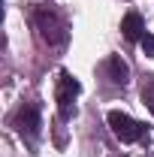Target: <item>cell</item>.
<instances>
[{"label":"cell","instance_id":"cell-2","mask_svg":"<svg viewBox=\"0 0 154 157\" xmlns=\"http://www.w3.org/2000/svg\"><path fill=\"white\" fill-rule=\"evenodd\" d=\"M106 121H109L112 133H115L121 142H136V139H142V133H145V127H142L139 121H133L127 112H118V109H112V112L106 115Z\"/></svg>","mask_w":154,"mask_h":157},{"label":"cell","instance_id":"cell-7","mask_svg":"<svg viewBox=\"0 0 154 157\" xmlns=\"http://www.w3.org/2000/svg\"><path fill=\"white\" fill-rule=\"evenodd\" d=\"M142 100H145V106L151 109V115H154V78H145V88H142Z\"/></svg>","mask_w":154,"mask_h":157},{"label":"cell","instance_id":"cell-5","mask_svg":"<svg viewBox=\"0 0 154 157\" xmlns=\"http://www.w3.org/2000/svg\"><path fill=\"white\" fill-rule=\"evenodd\" d=\"M121 33H124V39H130V42H139V39L145 36V21H142V15L139 12H127L124 21H121Z\"/></svg>","mask_w":154,"mask_h":157},{"label":"cell","instance_id":"cell-4","mask_svg":"<svg viewBox=\"0 0 154 157\" xmlns=\"http://www.w3.org/2000/svg\"><path fill=\"white\" fill-rule=\"evenodd\" d=\"M12 124H15V130H18L21 136L33 139L39 133V106H37V103H24V106H18Z\"/></svg>","mask_w":154,"mask_h":157},{"label":"cell","instance_id":"cell-1","mask_svg":"<svg viewBox=\"0 0 154 157\" xmlns=\"http://www.w3.org/2000/svg\"><path fill=\"white\" fill-rule=\"evenodd\" d=\"M33 18H37V27H39V33H42V39H45L48 45H64V42H67V21L60 18L55 9L39 6Z\"/></svg>","mask_w":154,"mask_h":157},{"label":"cell","instance_id":"cell-8","mask_svg":"<svg viewBox=\"0 0 154 157\" xmlns=\"http://www.w3.org/2000/svg\"><path fill=\"white\" fill-rule=\"evenodd\" d=\"M139 45H142L145 55H154V36H151V33H145V36L139 39Z\"/></svg>","mask_w":154,"mask_h":157},{"label":"cell","instance_id":"cell-6","mask_svg":"<svg viewBox=\"0 0 154 157\" xmlns=\"http://www.w3.org/2000/svg\"><path fill=\"white\" fill-rule=\"evenodd\" d=\"M106 73H109V78H112L115 85H127V82H130V67L118 58V55H112V58L106 60Z\"/></svg>","mask_w":154,"mask_h":157},{"label":"cell","instance_id":"cell-3","mask_svg":"<svg viewBox=\"0 0 154 157\" xmlns=\"http://www.w3.org/2000/svg\"><path fill=\"white\" fill-rule=\"evenodd\" d=\"M82 91L79 78H73L70 73H60L58 78V109H60V118H70L76 112V97Z\"/></svg>","mask_w":154,"mask_h":157}]
</instances>
